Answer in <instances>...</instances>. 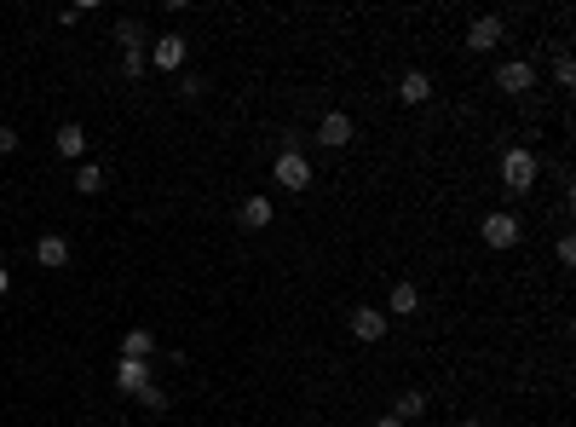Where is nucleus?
<instances>
[{"label":"nucleus","instance_id":"19","mask_svg":"<svg viewBox=\"0 0 576 427\" xmlns=\"http://www.w3.org/2000/svg\"><path fill=\"white\" fill-rule=\"evenodd\" d=\"M139 405L150 410V416H162V410H167V387H156V382H150V387L139 393Z\"/></svg>","mask_w":576,"mask_h":427},{"label":"nucleus","instance_id":"26","mask_svg":"<svg viewBox=\"0 0 576 427\" xmlns=\"http://www.w3.org/2000/svg\"><path fill=\"white\" fill-rule=\"evenodd\" d=\"M6 289H12V272H6V266H0V295H6Z\"/></svg>","mask_w":576,"mask_h":427},{"label":"nucleus","instance_id":"24","mask_svg":"<svg viewBox=\"0 0 576 427\" xmlns=\"http://www.w3.org/2000/svg\"><path fill=\"white\" fill-rule=\"evenodd\" d=\"M18 151V127H0V156H12Z\"/></svg>","mask_w":576,"mask_h":427},{"label":"nucleus","instance_id":"4","mask_svg":"<svg viewBox=\"0 0 576 427\" xmlns=\"http://www.w3.org/2000/svg\"><path fill=\"white\" fill-rule=\"evenodd\" d=\"M536 87V64L531 58H507V64H496V93H513V99H519V93H531Z\"/></svg>","mask_w":576,"mask_h":427},{"label":"nucleus","instance_id":"25","mask_svg":"<svg viewBox=\"0 0 576 427\" xmlns=\"http://www.w3.org/2000/svg\"><path fill=\"white\" fill-rule=\"evenodd\" d=\"M375 427H410V422H398V416H381V422H375Z\"/></svg>","mask_w":576,"mask_h":427},{"label":"nucleus","instance_id":"2","mask_svg":"<svg viewBox=\"0 0 576 427\" xmlns=\"http://www.w3.org/2000/svg\"><path fill=\"white\" fill-rule=\"evenodd\" d=\"M185 58H191V41H185L179 29H167V35H156V41H150L144 64H150V70H167V76H174V70H185Z\"/></svg>","mask_w":576,"mask_h":427},{"label":"nucleus","instance_id":"9","mask_svg":"<svg viewBox=\"0 0 576 427\" xmlns=\"http://www.w3.org/2000/svg\"><path fill=\"white\" fill-rule=\"evenodd\" d=\"M35 266H46V272H64V266H69V242L58 237V231L35 237Z\"/></svg>","mask_w":576,"mask_h":427},{"label":"nucleus","instance_id":"8","mask_svg":"<svg viewBox=\"0 0 576 427\" xmlns=\"http://www.w3.org/2000/svg\"><path fill=\"white\" fill-rule=\"evenodd\" d=\"M496 46H501V18H496V12L473 18V29H467V53H496Z\"/></svg>","mask_w":576,"mask_h":427},{"label":"nucleus","instance_id":"6","mask_svg":"<svg viewBox=\"0 0 576 427\" xmlns=\"http://www.w3.org/2000/svg\"><path fill=\"white\" fill-rule=\"evenodd\" d=\"M272 179L283 191H305V185H312V162H305L300 151H283V156H277V168H272Z\"/></svg>","mask_w":576,"mask_h":427},{"label":"nucleus","instance_id":"22","mask_svg":"<svg viewBox=\"0 0 576 427\" xmlns=\"http://www.w3.org/2000/svg\"><path fill=\"white\" fill-rule=\"evenodd\" d=\"M202 93H207L202 76H185V81H179V99H202Z\"/></svg>","mask_w":576,"mask_h":427},{"label":"nucleus","instance_id":"11","mask_svg":"<svg viewBox=\"0 0 576 427\" xmlns=\"http://www.w3.org/2000/svg\"><path fill=\"white\" fill-rule=\"evenodd\" d=\"M421 312V289L403 277V283H392V295H386V318H415Z\"/></svg>","mask_w":576,"mask_h":427},{"label":"nucleus","instance_id":"20","mask_svg":"<svg viewBox=\"0 0 576 427\" xmlns=\"http://www.w3.org/2000/svg\"><path fill=\"white\" fill-rule=\"evenodd\" d=\"M554 81H559V87H576V64H571V53L554 58Z\"/></svg>","mask_w":576,"mask_h":427},{"label":"nucleus","instance_id":"3","mask_svg":"<svg viewBox=\"0 0 576 427\" xmlns=\"http://www.w3.org/2000/svg\"><path fill=\"white\" fill-rule=\"evenodd\" d=\"M352 139H358V121H352L346 110H329V116L317 121V144H323V151H346Z\"/></svg>","mask_w":576,"mask_h":427},{"label":"nucleus","instance_id":"13","mask_svg":"<svg viewBox=\"0 0 576 427\" xmlns=\"http://www.w3.org/2000/svg\"><path fill=\"white\" fill-rule=\"evenodd\" d=\"M398 99H403V104H426V99H433V76H426V70H403Z\"/></svg>","mask_w":576,"mask_h":427},{"label":"nucleus","instance_id":"23","mask_svg":"<svg viewBox=\"0 0 576 427\" xmlns=\"http://www.w3.org/2000/svg\"><path fill=\"white\" fill-rule=\"evenodd\" d=\"M554 254H559V266H576V237H559Z\"/></svg>","mask_w":576,"mask_h":427},{"label":"nucleus","instance_id":"14","mask_svg":"<svg viewBox=\"0 0 576 427\" xmlns=\"http://www.w3.org/2000/svg\"><path fill=\"white\" fill-rule=\"evenodd\" d=\"M272 219H277L272 197H248V202H242V226H248V231H265Z\"/></svg>","mask_w":576,"mask_h":427},{"label":"nucleus","instance_id":"5","mask_svg":"<svg viewBox=\"0 0 576 427\" xmlns=\"http://www.w3.org/2000/svg\"><path fill=\"white\" fill-rule=\"evenodd\" d=\"M479 237L490 242V249H513V242H519V214H507V209H496V214H484V226H479Z\"/></svg>","mask_w":576,"mask_h":427},{"label":"nucleus","instance_id":"15","mask_svg":"<svg viewBox=\"0 0 576 427\" xmlns=\"http://www.w3.org/2000/svg\"><path fill=\"white\" fill-rule=\"evenodd\" d=\"M150 352H156V335H150V329H127V341H121V358H144V364H150Z\"/></svg>","mask_w":576,"mask_h":427},{"label":"nucleus","instance_id":"27","mask_svg":"<svg viewBox=\"0 0 576 427\" xmlns=\"http://www.w3.org/2000/svg\"><path fill=\"white\" fill-rule=\"evenodd\" d=\"M461 427H484V422H461Z\"/></svg>","mask_w":576,"mask_h":427},{"label":"nucleus","instance_id":"1","mask_svg":"<svg viewBox=\"0 0 576 427\" xmlns=\"http://www.w3.org/2000/svg\"><path fill=\"white\" fill-rule=\"evenodd\" d=\"M536 179H542V162H536V151L513 144V151L501 156V191H507V197H531Z\"/></svg>","mask_w":576,"mask_h":427},{"label":"nucleus","instance_id":"17","mask_svg":"<svg viewBox=\"0 0 576 427\" xmlns=\"http://www.w3.org/2000/svg\"><path fill=\"white\" fill-rule=\"evenodd\" d=\"M116 46H121V53H144V23L139 18H121L116 23Z\"/></svg>","mask_w":576,"mask_h":427},{"label":"nucleus","instance_id":"16","mask_svg":"<svg viewBox=\"0 0 576 427\" xmlns=\"http://www.w3.org/2000/svg\"><path fill=\"white\" fill-rule=\"evenodd\" d=\"M392 416H398V422L426 416V393H421V387H403V393H398V410H392Z\"/></svg>","mask_w":576,"mask_h":427},{"label":"nucleus","instance_id":"10","mask_svg":"<svg viewBox=\"0 0 576 427\" xmlns=\"http://www.w3.org/2000/svg\"><path fill=\"white\" fill-rule=\"evenodd\" d=\"M386 329H392V318L381 307H358V312H352V335H358V341H386Z\"/></svg>","mask_w":576,"mask_h":427},{"label":"nucleus","instance_id":"18","mask_svg":"<svg viewBox=\"0 0 576 427\" xmlns=\"http://www.w3.org/2000/svg\"><path fill=\"white\" fill-rule=\"evenodd\" d=\"M76 191H81V197H98V191H104V168H98V162H81L76 168Z\"/></svg>","mask_w":576,"mask_h":427},{"label":"nucleus","instance_id":"21","mask_svg":"<svg viewBox=\"0 0 576 427\" xmlns=\"http://www.w3.org/2000/svg\"><path fill=\"white\" fill-rule=\"evenodd\" d=\"M144 70H150V64H144V53H121V76H127V81H139Z\"/></svg>","mask_w":576,"mask_h":427},{"label":"nucleus","instance_id":"12","mask_svg":"<svg viewBox=\"0 0 576 427\" xmlns=\"http://www.w3.org/2000/svg\"><path fill=\"white\" fill-rule=\"evenodd\" d=\"M53 144H58V156L81 162V156H87V127H81V121H64V127L53 133Z\"/></svg>","mask_w":576,"mask_h":427},{"label":"nucleus","instance_id":"7","mask_svg":"<svg viewBox=\"0 0 576 427\" xmlns=\"http://www.w3.org/2000/svg\"><path fill=\"white\" fill-rule=\"evenodd\" d=\"M144 387H150V364H144V358H121L116 364V393L121 398H139Z\"/></svg>","mask_w":576,"mask_h":427}]
</instances>
